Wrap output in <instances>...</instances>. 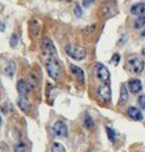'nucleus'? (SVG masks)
<instances>
[{
	"mask_svg": "<svg viewBox=\"0 0 145 152\" xmlns=\"http://www.w3.org/2000/svg\"><path fill=\"white\" fill-rule=\"evenodd\" d=\"M46 69L47 73L49 74V77L54 80H59L60 75H61V66L60 62L58 61V59L55 56L48 58L46 60Z\"/></svg>",
	"mask_w": 145,
	"mask_h": 152,
	"instance_id": "1",
	"label": "nucleus"
},
{
	"mask_svg": "<svg viewBox=\"0 0 145 152\" xmlns=\"http://www.w3.org/2000/svg\"><path fill=\"white\" fill-rule=\"evenodd\" d=\"M65 52L70 58L75 59V60H78V61L85 59V56H86L85 48H83L81 46H76V45H67L65 47Z\"/></svg>",
	"mask_w": 145,
	"mask_h": 152,
	"instance_id": "2",
	"label": "nucleus"
},
{
	"mask_svg": "<svg viewBox=\"0 0 145 152\" xmlns=\"http://www.w3.org/2000/svg\"><path fill=\"white\" fill-rule=\"evenodd\" d=\"M144 66H145V62H144V60H143L141 58H139V56H133V58H131V59L127 61V64H126L127 69H128L130 72H132V73H135V74L141 73L143 69H144Z\"/></svg>",
	"mask_w": 145,
	"mask_h": 152,
	"instance_id": "3",
	"label": "nucleus"
},
{
	"mask_svg": "<svg viewBox=\"0 0 145 152\" xmlns=\"http://www.w3.org/2000/svg\"><path fill=\"white\" fill-rule=\"evenodd\" d=\"M41 49L45 55H47L48 58H52V56H56V49H55V46L53 43V41L48 37H45L42 43H41Z\"/></svg>",
	"mask_w": 145,
	"mask_h": 152,
	"instance_id": "4",
	"label": "nucleus"
},
{
	"mask_svg": "<svg viewBox=\"0 0 145 152\" xmlns=\"http://www.w3.org/2000/svg\"><path fill=\"white\" fill-rule=\"evenodd\" d=\"M95 71H96V77L98 78V80H101L102 83H107L109 80V77H111V73L108 71V68L102 65V64H96V67H95Z\"/></svg>",
	"mask_w": 145,
	"mask_h": 152,
	"instance_id": "5",
	"label": "nucleus"
},
{
	"mask_svg": "<svg viewBox=\"0 0 145 152\" xmlns=\"http://www.w3.org/2000/svg\"><path fill=\"white\" fill-rule=\"evenodd\" d=\"M97 96L102 102H109L112 98V90L108 84H102L97 89Z\"/></svg>",
	"mask_w": 145,
	"mask_h": 152,
	"instance_id": "6",
	"label": "nucleus"
},
{
	"mask_svg": "<svg viewBox=\"0 0 145 152\" xmlns=\"http://www.w3.org/2000/svg\"><path fill=\"white\" fill-rule=\"evenodd\" d=\"M53 132L59 138H66L67 133H68L67 126H66V124L64 121H56L54 124V126H53Z\"/></svg>",
	"mask_w": 145,
	"mask_h": 152,
	"instance_id": "7",
	"label": "nucleus"
},
{
	"mask_svg": "<svg viewBox=\"0 0 145 152\" xmlns=\"http://www.w3.org/2000/svg\"><path fill=\"white\" fill-rule=\"evenodd\" d=\"M70 69H71L72 74H73L75 77L77 78V80H78L81 84H83V83H84V79H85L84 71H83L81 67L76 66V65H70Z\"/></svg>",
	"mask_w": 145,
	"mask_h": 152,
	"instance_id": "8",
	"label": "nucleus"
},
{
	"mask_svg": "<svg viewBox=\"0 0 145 152\" xmlns=\"http://www.w3.org/2000/svg\"><path fill=\"white\" fill-rule=\"evenodd\" d=\"M131 13L133 16L140 17L145 16V3H135L131 6Z\"/></svg>",
	"mask_w": 145,
	"mask_h": 152,
	"instance_id": "9",
	"label": "nucleus"
},
{
	"mask_svg": "<svg viewBox=\"0 0 145 152\" xmlns=\"http://www.w3.org/2000/svg\"><path fill=\"white\" fill-rule=\"evenodd\" d=\"M127 115H128L132 120H134V121H141V120H143V114H141V111H140L138 108H135V107H130V108L127 109Z\"/></svg>",
	"mask_w": 145,
	"mask_h": 152,
	"instance_id": "10",
	"label": "nucleus"
},
{
	"mask_svg": "<svg viewBox=\"0 0 145 152\" xmlns=\"http://www.w3.org/2000/svg\"><path fill=\"white\" fill-rule=\"evenodd\" d=\"M128 89L132 94H138L143 89V84L139 79H131L128 82Z\"/></svg>",
	"mask_w": 145,
	"mask_h": 152,
	"instance_id": "11",
	"label": "nucleus"
},
{
	"mask_svg": "<svg viewBox=\"0 0 145 152\" xmlns=\"http://www.w3.org/2000/svg\"><path fill=\"white\" fill-rule=\"evenodd\" d=\"M17 91L19 94V97H25L26 96V94L29 91V85H28V83L24 79L18 80V83H17Z\"/></svg>",
	"mask_w": 145,
	"mask_h": 152,
	"instance_id": "12",
	"label": "nucleus"
},
{
	"mask_svg": "<svg viewBox=\"0 0 145 152\" xmlns=\"http://www.w3.org/2000/svg\"><path fill=\"white\" fill-rule=\"evenodd\" d=\"M3 72H4L5 75H7V77H13V74L16 72V64L13 61H7Z\"/></svg>",
	"mask_w": 145,
	"mask_h": 152,
	"instance_id": "13",
	"label": "nucleus"
},
{
	"mask_svg": "<svg viewBox=\"0 0 145 152\" xmlns=\"http://www.w3.org/2000/svg\"><path fill=\"white\" fill-rule=\"evenodd\" d=\"M18 107L23 111H28L29 108H30V103L28 102V99L25 97H19V99H18Z\"/></svg>",
	"mask_w": 145,
	"mask_h": 152,
	"instance_id": "14",
	"label": "nucleus"
},
{
	"mask_svg": "<svg viewBox=\"0 0 145 152\" xmlns=\"http://www.w3.org/2000/svg\"><path fill=\"white\" fill-rule=\"evenodd\" d=\"M127 99H128V92H127L126 86L122 85L121 89H120V103L122 104V103H125Z\"/></svg>",
	"mask_w": 145,
	"mask_h": 152,
	"instance_id": "15",
	"label": "nucleus"
},
{
	"mask_svg": "<svg viewBox=\"0 0 145 152\" xmlns=\"http://www.w3.org/2000/svg\"><path fill=\"white\" fill-rule=\"evenodd\" d=\"M51 152H66L65 147L60 142H53L52 145V148H51Z\"/></svg>",
	"mask_w": 145,
	"mask_h": 152,
	"instance_id": "16",
	"label": "nucleus"
},
{
	"mask_svg": "<svg viewBox=\"0 0 145 152\" xmlns=\"http://www.w3.org/2000/svg\"><path fill=\"white\" fill-rule=\"evenodd\" d=\"M143 26H145V16H140L135 19L134 22V28L135 29H141Z\"/></svg>",
	"mask_w": 145,
	"mask_h": 152,
	"instance_id": "17",
	"label": "nucleus"
},
{
	"mask_svg": "<svg viewBox=\"0 0 145 152\" xmlns=\"http://www.w3.org/2000/svg\"><path fill=\"white\" fill-rule=\"evenodd\" d=\"M94 120L91 119V116H89V115H86L85 118H84V127L85 128H88V129H91L92 127H94Z\"/></svg>",
	"mask_w": 145,
	"mask_h": 152,
	"instance_id": "18",
	"label": "nucleus"
},
{
	"mask_svg": "<svg viewBox=\"0 0 145 152\" xmlns=\"http://www.w3.org/2000/svg\"><path fill=\"white\" fill-rule=\"evenodd\" d=\"M105 132H107V135H108V139H109L112 142H114L115 141V137H116V134H115V132L111 128V127H105Z\"/></svg>",
	"mask_w": 145,
	"mask_h": 152,
	"instance_id": "19",
	"label": "nucleus"
},
{
	"mask_svg": "<svg viewBox=\"0 0 145 152\" xmlns=\"http://www.w3.org/2000/svg\"><path fill=\"white\" fill-rule=\"evenodd\" d=\"M32 23H34L35 26H32V24H31L30 25V30L34 32V36H37V34H39V24H37V22H36V20H34Z\"/></svg>",
	"mask_w": 145,
	"mask_h": 152,
	"instance_id": "20",
	"label": "nucleus"
},
{
	"mask_svg": "<svg viewBox=\"0 0 145 152\" xmlns=\"http://www.w3.org/2000/svg\"><path fill=\"white\" fill-rule=\"evenodd\" d=\"M17 43H18V35L17 34H13L12 36H11V41H10V45H11V47H16L17 46Z\"/></svg>",
	"mask_w": 145,
	"mask_h": 152,
	"instance_id": "21",
	"label": "nucleus"
},
{
	"mask_svg": "<svg viewBox=\"0 0 145 152\" xmlns=\"http://www.w3.org/2000/svg\"><path fill=\"white\" fill-rule=\"evenodd\" d=\"M15 151L16 152H25V145L23 142H18L15 147Z\"/></svg>",
	"mask_w": 145,
	"mask_h": 152,
	"instance_id": "22",
	"label": "nucleus"
},
{
	"mask_svg": "<svg viewBox=\"0 0 145 152\" xmlns=\"http://www.w3.org/2000/svg\"><path fill=\"white\" fill-rule=\"evenodd\" d=\"M138 103H139V105H140L141 109H145V95L139 96V98H138Z\"/></svg>",
	"mask_w": 145,
	"mask_h": 152,
	"instance_id": "23",
	"label": "nucleus"
},
{
	"mask_svg": "<svg viewBox=\"0 0 145 152\" xmlns=\"http://www.w3.org/2000/svg\"><path fill=\"white\" fill-rule=\"evenodd\" d=\"M75 15H76V17H82V9H81V6L79 5H76V7H75Z\"/></svg>",
	"mask_w": 145,
	"mask_h": 152,
	"instance_id": "24",
	"label": "nucleus"
},
{
	"mask_svg": "<svg viewBox=\"0 0 145 152\" xmlns=\"http://www.w3.org/2000/svg\"><path fill=\"white\" fill-rule=\"evenodd\" d=\"M119 61H120V55H119V54H114V55H113V59H112V62H113L114 65H118Z\"/></svg>",
	"mask_w": 145,
	"mask_h": 152,
	"instance_id": "25",
	"label": "nucleus"
},
{
	"mask_svg": "<svg viewBox=\"0 0 145 152\" xmlns=\"http://www.w3.org/2000/svg\"><path fill=\"white\" fill-rule=\"evenodd\" d=\"M94 1H95V0H83V6L84 7H89Z\"/></svg>",
	"mask_w": 145,
	"mask_h": 152,
	"instance_id": "26",
	"label": "nucleus"
},
{
	"mask_svg": "<svg viewBox=\"0 0 145 152\" xmlns=\"http://www.w3.org/2000/svg\"><path fill=\"white\" fill-rule=\"evenodd\" d=\"M4 29H5V25H4V24H3L1 22H0V30H1V31H3Z\"/></svg>",
	"mask_w": 145,
	"mask_h": 152,
	"instance_id": "27",
	"label": "nucleus"
},
{
	"mask_svg": "<svg viewBox=\"0 0 145 152\" xmlns=\"http://www.w3.org/2000/svg\"><path fill=\"white\" fill-rule=\"evenodd\" d=\"M141 36H143V37H145V29L141 31Z\"/></svg>",
	"mask_w": 145,
	"mask_h": 152,
	"instance_id": "28",
	"label": "nucleus"
},
{
	"mask_svg": "<svg viewBox=\"0 0 145 152\" xmlns=\"http://www.w3.org/2000/svg\"><path fill=\"white\" fill-rule=\"evenodd\" d=\"M143 55H145V47L143 48Z\"/></svg>",
	"mask_w": 145,
	"mask_h": 152,
	"instance_id": "29",
	"label": "nucleus"
},
{
	"mask_svg": "<svg viewBox=\"0 0 145 152\" xmlns=\"http://www.w3.org/2000/svg\"><path fill=\"white\" fill-rule=\"evenodd\" d=\"M61 1H71V0H61Z\"/></svg>",
	"mask_w": 145,
	"mask_h": 152,
	"instance_id": "30",
	"label": "nucleus"
},
{
	"mask_svg": "<svg viewBox=\"0 0 145 152\" xmlns=\"http://www.w3.org/2000/svg\"><path fill=\"white\" fill-rule=\"evenodd\" d=\"M0 126H1V116H0Z\"/></svg>",
	"mask_w": 145,
	"mask_h": 152,
	"instance_id": "31",
	"label": "nucleus"
}]
</instances>
